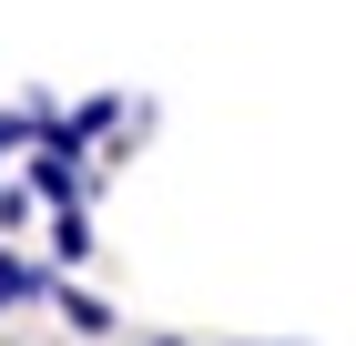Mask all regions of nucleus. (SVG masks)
<instances>
[{"label": "nucleus", "instance_id": "1", "mask_svg": "<svg viewBox=\"0 0 356 346\" xmlns=\"http://www.w3.org/2000/svg\"><path fill=\"white\" fill-rule=\"evenodd\" d=\"M51 306H61V326H72V336H112V306L92 285H51Z\"/></svg>", "mask_w": 356, "mask_h": 346}, {"label": "nucleus", "instance_id": "2", "mask_svg": "<svg viewBox=\"0 0 356 346\" xmlns=\"http://www.w3.org/2000/svg\"><path fill=\"white\" fill-rule=\"evenodd\" d=\"M10 224H31V194L21 184H0V235H10Z\"/></svg>", "mask_w": 356, "mask_h": 346}]
</instances>
